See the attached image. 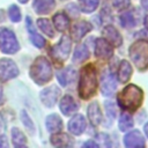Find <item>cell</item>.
Returning a JSON list of instances; mask_svg holds the SVG:
<instances>
[{
    "mask_svg": "<svg viewBox=\"0 0 148 148\" xmlns=\"http://www.w3.org/2000/svg\"><path fill=\"white\" fill-rule=\"evenodd\" d=\"M12 140H13V145L15 147H25L27 146L25 135L16 127L12 128Z\"/></svg>",
    "mask_w": 148,
    "mask_h": 148,
    "instance_id": "cb8c5ba5",
    "label": "cell"
},
{
    "mask_svg": "<svg viewBox=\"0 0 148 148\" xmlns=\"http://www.w3.org/2000/svg\"><path fill=\"white\" fill-rule=\"evenodd\" d=\"M79 2H80V7L82 12L91 13L97 8L99 0H79Z\"/></svg>",
    "mask_w": 148,
    "mask_h": 148,
    "instance_id": "484cf974",
    "label": "cell"
},
{
    "mask_svg": "<svg viewBox=\"0 0 148 148\" xmlns=\"http://www.w3.org/2000/svg\"><path fill=\"white\" fill-rule=\"evenodd\" d=\"M89 57V50L84 44L77 45L74 50V56H73V61L75 64H80L83 62L84 60H87Z\"/></svg>",
    "mask_w": 148,
    "mask_h": 148,
    "instance_id": "603a6c76",
    "label": "cell"
},
{
    "mask_svg": "<svg viewBox=\"0 0 148 148\" xmlns=\"http://www.w3.org/2000/svg\"><path fill=\"white\" fill-rule=\"evenodd\" d=\"M21 119H22V123L24 124V126L30 131V133L34 134V132H35V125H34L31 118L29 117V114L25 111H21Z\"/></svg>",
    "mask_w": 148,
    "mask_h": 148,
    "instance_id": "f1b7e54d",
    "label": "cell"
},
{
    "mask_svg": "<svg viewBox=\"0 0 148 148\" xmlns=\"http://www.w3.org/2000/svg\"><path fill=\"white\" fill-rule=\"evenodd\" d=\"M104 106H105V109H106L108 116H109L111 119H113V118L116 117V106H114V104H113L111 101H106V102L104 103Z\"/></svg>",
    "mask_w": 148,
    "mask_h": 148,
    "instance_id": "1f68e13d",
    "label": "cell"
},
{
    "mask_svg": "<svg viewBox=\"0 0 148 148\" xmlns=\"http://www.w3.org/2000/svg\"><path fill=\"white\" fill-rule=\"evenodd\" d=\"M66 9H67V13H69L72 16H75V17H77V16H79V12H77L76 6H75L74 3L68 5V6L66 7Z\"/></svg>",
    "mask_w": 148,
    "mask_h": 148,
    "instance_id": "836d02e7",
    "label": "cell"
},
{
    "mask_svg": "<svg viewBox=\"0 0 148 148\" xmlns=\"http://www.w3.org/2000/svg\"><path fill=\"white\" fill-rule=\"evenodd\" d=\"M71 47H72V40L68 36L65 35L60 38L58 44L52 46L50 54L52 56L53 60L57 64H62L68 58L69 52H71Z\"/></svg>",
    "mask_w": 148,
    "mask_h": 148,
    "instance_id": "8992f818",
    "label": "cell"
},
{
    "mask_svg": "<svg viewBox=\"0 0 148 148\" xmlns=\"http://www.w3.org/2000/svg\"><path fill=\"white\" fill-rule=\"evenodd\" d=\"M60 96V89L56 86H50L45 89L42 90L40 92V101L43 102L44 105L51 108L56 104V102L58 101Z\"/></svg>",
    "mask_w": 148,
    "mask_h": 148,
    "instance_id": "9c48e42d",
    "label": "cell"
},
{
    "mask_svg": "<svg viewBox=\"0 0 148 148\" xmlns=\"http://www.w3.org/2000/svg\"><path fill=\"white\" fill-rule=\"evenodd\" d=\"M113 54V49L111 44L105 38H97L95 40V56L103 60L110 59Z\"/></svg>",
    "mask_w": 148,
    "mask_h": 148,
    "instance_id": "ba28073f",
    "label": "cell"
},
{
    "mask_svg": "<svg viewBox=\"0 0 148 148\" xmlns=\"http://www.w3.org/2000/svg\"><path fill=\"white\" fill-rule=\"evenodd\" d=\"M51 143L56 147H69L73 145V141L69 135L65 133L56 132V134L51 136Z\"/></svg>",
    "mask_w": 148,
    "mask_h": 148,
    "instance_id": "ffe728a7",
    "label": "cell"
},
{
    "mask_svg": "<svg viewBox=\"0 0 148 148\" xmlns=\"http://www.w3.org/2000/svg\"><path fill=\"white\" fill-rule=\"evenodd\" d=\"M132 75V66L130 65V62L127 60H123L119 65V69H118V80L121 83H125L130 80Z\"/></svg>",
    "mask_w": 148,
    "mask_h": 148,
    "instance_id": "44dd1931",
    "label": "cell"
},
{
    "mask_svg": "<svg viewBox=\"0 0 148 148\" xmlns=\"http://www.w3.org/2000/svg\"><path fill=\"white\" fill-rule=\"evenodd\" d=\"M68 130L74 135H80L86 130V119L82 114H75L68 123Z\"/></svg>",
    "mask_w": 148,
    "mask_h": 148,
    "instance_id": "4fadbf2b",
    "label": "cell"
},
{
    "mask_svg": "<svg viewBox=\"0 0 148 148\" xmlns=\"http://www.w3.org/2000/svg\"><path fill=\"white\" fill-rule=\"evenodd\" d=\"M112 5L118 10L126 9L130 6V0H112Z\"/></svg>",
    "mask_w": 148,
    "mask_h": 148,
    "instance_id": "d6a6232c",
    "label": "cell"
},
{
    "mask_svg": "<svg viewBox=\"0 0 148 148\" xmlns=\"http://www.w3.org/2000/svg\"><path fill=\"white\" fill-rule=\"evenodd\" d=\"M143 130H145V133H146V135L148 136V123L145 125V127H143Z\"/></svg>",
    "mask_w": 148,
    "mask_h": 148,
    "instance_id": "ab89813d",
    "label": "cell"
},
{
    "mask_svg": "<svg viewBox=\"0 0 148 148\" xmlns=\"http://www.w3.org/2000/svg\"><path fill=\"white\" fill-rule=\"evenodd\" d=\"M75 76H76V72L75 69H73L72 67H67L66 69H62L61 72H59L57 74V77H58V81L61 86H68L69 83H72L74 80H75Z\"/></svg>",
    "mask_w": 148,
    "mask_h": 148,
    "instance_id": "ac0fdd59",
    "label": "cell"
},
{
    "mask_svg": "<svg viewBox=\"0 0 148 148\" xmlns=\"http://www.w3.org/2000/svg\"><path fill=\"white\" fill-rule=\"evenodd\" d=\"M0 147H8V142L5 135H0Z\"/></svg>",
    "mask_w": 148,
    "mask_h": 148,
    "instance_id": "d590c367",
    "label": "cell"
},
{
    "mask_svg": "<svg viewBox=\"0 0 148 148\" xmlns=\"http://www.w3.org/2000/svg\"><path fill=\"white\" fill-rule=\"evenodd\" d=\"M103 36L105 37V39L112 44L113 46H120L121 43H123V38H121V35L118 32V30L112 27V25H106L104 29H103Z\"/></svg>",
    "mask_w": 148,
    "mask_h": 148,
    "instance_id": "9a60e30c",
    "label": "cell"
},
{
    "mask_svg": "<svg viewBox=\"0 0 148 148\" xmlns=\"http://www.w3.org/2000/svg\"><path fill=\"white\" fill-rule=\"evenodd\" d=\"M3 103V92H2V88L0 87V105Z\"/></svg>",
    "mask_w": 148,
    "mask_h": 148,
    "instance_id": "f35d334b",
    "label": "cell"
},
{
    "mask_svg": "<svg viewBox=\"0 0 148 148\" xmlns=\"http://www.w3.org/2000/svg\"><path fill=\"white\" fill-rule=\"evenodd\" d=\"M37 25L46 36H49V37H53L54 36V30L52 28L51 22L47 18H38L37 20Z\"/></svg>",
    "mask_w": 148,
    "mask_h": 148,
    "instance_id": "d4e9b609",
    "label": "cell"
},
{
    "mask_svg": "<svg viewBox=\"0 0 148 148\" xmlns=\"http://www.w3.org/2000/svg\"><path fill=\"white\" fill-rule=\"evenodd\" d=\"M132 127H133V119H132V117L128 113L124 112L120 116V119H119V128H120V131L125 132V131H127V130H130Z\"/></svg>",
    "mask_w": 148,
    "mask_h": 148,
    "instance_id": "4316f807",
    "label": "cell"
},
{
    "mask_svg": "<svg viewBox=\"0 0 148 148\" xmlns=\"http://www.w3.org/2000/svg\"><path fill=\"white\" fill-rule=\"evenodd\" d=\"M83 146H84V147H95V148H97V147H98V145H97L95 141H92V140L87 141V142H86Z\"/></svg>",
    "mask_w": 148,
    "mask_h": 148,
    "instance_id": "8d00e7d4",
    "label": "cell"
},
{
    "mask_svg": "<svg viewBox=\"0 0 148 148\" xmlns=\"http://www.w3.org/2000/svg\"><path fill=\"white\" fill-rule=\"evenodd\" d=\"M88 117L92 126H98L102 121V112L97 102H92L88 106Z\"/></svg>",
    "mask_w": 148,
    "mask_h": 148,
    "instance_id": "2e32d148",
    "label": "cell"
},
{
    "mask_svg": "<svg viewBox=\"0 0 148 148\" xmlns=\"http://www.w3.org/2000/svg\"><path fill=\"white\" fill-rule=\"evenodd\" d=\"M120 23L124 28H132L135 24L134 16L131 12H126L120 16Z\"/></svg>",
    "mask_w": 148,
    "mask_h": 148,
    "instance_id": "83f0119b",
    "label": "cell"
},
{
    "mask_svg": "<svg viewBox=\"0 0 148 148\" xmlns=\"http://www.w3.org/2000/svg\"><path fill=\"white\" fill-rule=\"evenodd\" d=\"M27 27H28V30H29L30 34L31 32H35V28L32 25V22H31V18L30 17H27Z\"/></svg>",
    "mask_w": 148,
    "mask_h": 148,
    "instance_id": "e575fe53",
    "label": "cell"
},
{
    "mask_svg": "<svg viewBox=\"0 0 148 148\" xmlns=\"http://www.w3.org/2000/svg\"><path fill=\"white\" fill-rule=\"evenodd\" d=\"M130 57L140 71L146 69L148 67V42L140 39L133 43L130 47Z\"/></svg>",
    "mask_w": 148,
    "mask_h": 148,
    "instance_id": "277c9868",
    "label": "cell"
},
{
    "mask_svg": "<svg viewBox=\"0 0 148 148\" xmlns=\"http://www.w3.org/2000/svg\"><path fill=\"white\" fill-rule=\"evenodd\" d=\"M18 1H20V2H21V3H25V2H27V1H28V0H18Z\"/></svg>",
    "mask_w": 148,
    "mask_h": 148,
    "instance_id": "b9f144b4",
    "label": "cell"
},
{
    "mask_svg": "<svg viewBox=\"0 0 148 148\" xmlns=\"http://www.w3.org/2000/svg\"><path fill=\"white\" fill-rule=\"evenodd\" d=\"M117 89V83H116V79L114 76L109 73L105 72L102 77H101V91L104 96H111Z\"/></svg>",
    "mask_w": 148,
    "mask_h": 148,
    "instance_id": "30bf717a",
    "label": "cell"
},
{
    "mask_svg": "<svg viewBox=\"0 0 148 148\" xmlns=\"http://www.w3.org/2000/svg\"><path fill=\"white\" fill-rule=\"evenodd\" d=\"M143 92L134 84H128L118 94V104L126 111H135L142 102Z\"/></svg>",
    "mask_w": 148,
    "mask_h": 148,
    "instance_id": "7a4b0ae2",
    "label": "cell"
},
{
    "mask_svg": "<svg viewBox=\"0 0 148 148\" xmlns=\"http://www.w3.org/2000/svg\"><path fill=\"white\" fill-rule=\"evenodd\" d=\"M18 49L20 44L15 34L8 28H0V50L3 53L13 54L17 52Z\"/></svg>",
    "mask_w": 148,
    "mask_h": 148,
    "instance_id": "5b68a950",
    "label": "cell"
},
{
    "mask_svg": "<svg viewBox=\"0 0 148 148\" xmlns=\"http://www.w3.org/2000/svg\"><path fill=\"white\" fill-rule=\"evenodd\" d=\"M30 77L37 84H44L52 79V66L46 57H38L34 60L30 71Z\"/></svg>",
    "mask_w": 148,
    "mask_h": 148,
    "instance_id": "3957f363",
    "label": "cell"
},
{
    "mask_svg": "<svg viewBox=\"0 0 148 148\" xmlns=\"http://www.w3.org/2000/svg\"><path fill=\"white\" fill-rule=\"evenodd\" d=\"M30 40H31V43H32L35 46H37V47H39V49H42V47L45 45V39H44L40 35H38L36 31L30 34Z\"/></svg>",
    "mask_w": 148,
    "mask_h": 148,
    "instance_id": "4dcf8cb0",
    "label": "cell"
},
{
    "mask_svg": "<svg viewBox=\"0 0 148 148\" xmlns=\"http://www.w3.org/2000/svg\"><path fill=\"white\" fill-rule=\"evenodd\" d=\"M97 89V75L92 64L86 65L81 69L79 82V95L82 99H89L92 97Z\"/></svg>",
    "mask_w": 148,
    "mask_h": 148,
    "instance_id": "6da1fadb",
    "label": "cell"
},
{
    "mask_svg": "<svg viewBox=\"0 0 148 148\" xmlns=\"http://www.w3.org/2000/svg\"><path fill=\"white\" fill-rule=\"evenodd\" d=\"M92 29L91 24L87 21H77L75 22L73 25H72V29H71V35H72V38L75 40V42H79L83 38V36L86 34H88L90 30Z\"/></svg>",
    "mask_w": 148,
    "mask_h": 148,
    "instance_id": "8fae6325",
    "label": "cell"
},
{
    "mask_svg": "<svg viewBox=\"0 0 148 148\" xmlns=\"http://www.w3.org/2000/svg\"><path fill=\"white\" fill-rule=\"evenodd\" d=\"M56 7V0H35L34 9L37 14H47Z\"/></svg>",
    "mask_w": 148,
    "mask_h": 148,
    "instance_id": "e0dca14e",
    "label": "cell"
},
{
    "mask_svg": "<svg viewBox=\"0 0 148 148\" xmlns=\"http://www.w3.org/2000/svg\"><path fill=\"white\" fill-rule=\"evenodd\" d=\"M45 126L49 132L56 133L62 128V121L58 114H49L45 119Z\"/></svg>",
    "mask_w": 148,
    "mask_h": 148,
    "instance_id": "d6986e66",
    "label": "cell"
},
{
    "mask_svg": "<svg viewBox=\"0 0 148 148\" xmlns=\"http://www.w3.org/2000/svg\"><path fill=\"white\" fill-rule=\"evenodd\" d=\"M124 145L126 147H143L145 140L140 131L134 130L124 136Z\"/></svg>",
    "mask_w": 148,
    "mask_h": 148,
    "instance_id": "5bb4252c",
    "label": "cell"
},
{
    "mask_svg": "<svg viewBox=\"0 0 148 148\" xmlns=\"http://www.w3.org/2000/svg\"><path fill=\"white\" fill-rule=\"evenodd\" d=\"M145 27L148 29V15L145 17Z\"/></svg>",
    "mask_w": 148,
    "mask_h": 148,
    "instance_id": "60d3db41",
    "label": "cell"
},
{
    "mask_svg": "<svg viewBox=\"0 0 148 148\" xmlns=\"http://www.w3.org/2000/svg\"><path fill=\"white\" fill-rule=\"evenodd\" d=\"M18 75V68L16 64L8 58L0 59V82H6Z\"/></svg>",
    "mask_w": 148,
    "mask_h": 148,
    "instance_id": "52a82bcc",
    "label": "cell"
},
{
    "mask_svg": "<svg viewBox=\"0 0 148 148\" xmlns=\"http://www.w3.org/2000/svg\"><path fill=\"white\" fill-rule=\"evenodd\" d=\"M53 24L58 31H65L69 27V18L65 13H57L53 16Z\"/></svg>",
    "mask_w": 148,
    "mask_h": 148,
    "instance_id": "7402d4cb",
    "label": "cell"
},
{
    "mask_svg": "<svg viewBox=\"0 0 148 148\" xmlns=\"http://www.w3.org/2000/svg\"><path fill=\"white\" fill-rule=\"evenodd\" d=\"M60 110L65 116H71L79 110V103L71 96V95H65L61 101H60Z\"/></svg>",
    "mask_w": 148,
    "mask_h": 148,
    "instance_id": "7c38bea8",
    "label": "cell"
},
{
    "mask_svg": "<svg viewBox=\"0 0 148 148\" xmlns=\"http://www.w3.org/2000/svg\"><path fill=\"white\" fill-rule=\"evenodd\" d=\"M8 15H9V18L13 21V22H18L21 20V12H20V8L16 6V5H12L8 9Z\"/></svg>",
    "mask_w": 148,
    "mask_h": 148,
    "instance_id": "f546056e",
    "label": "cell"
},
{
    "mask_svg": "<svg viewBox=\"0 0 148 148\" xmlns=\"http://www.w3.org/2000/svg\"><path fill=\"white\" fill-rule=\"evenodd\" d=\"M141 6L148 10V0H141Z\"/></svg>",
    "mask_w": 148,
    "mask_h": 148,
    "instance_id": "74e56055",
    "label": "cell"
},
{
    "mask_svg": "<svg viewBox=\"0 0 148 148\" xmlns=\"http://www.w3.org/2000/svg\"><path fill=\"white\" fill-rule=\"evenodd\" d=\"M1 128H2V125H1V123H0V130H1Z\"/></svg>",
    "mask_w": 148,
    "mask_h": 148,
    "instance_id": "7bdbcfd3",
    "label": "cell"
}]
</instances>
